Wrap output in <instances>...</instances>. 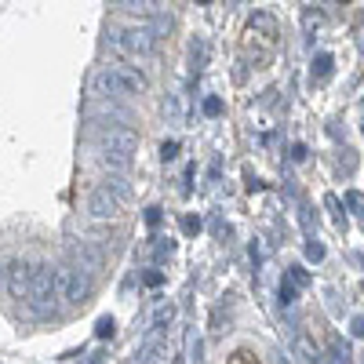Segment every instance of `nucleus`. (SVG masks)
<instances>
[{
	"instance_id": "nucleus-4",
	"label": "nucleus",
	"mask_w": 364,
	"mask_h": 364,
	"mask_svg": "<svg viewBox=\"0 0 364 364\" xmlns=\"http://www.w3.org/2000/svg\"><path fill=\"white\" fill-rule=\"evenodd\" d=\"M139 149V135L132 128H106L102 132V142H99V154H102V164L106 168H117V171H124L132 164V154Z\"/></svg>"
},
{
	"instance_id": "nucleus-14",
	"label": "nucleus",
	"mask_w": 364,
	"mask_h": 364,
	"mask_svg": "<svg viewBox=\"0 0 364 364\" xmlns=\"http://www.w3.org/2000/svg\"><path fill=\"white\" fill-rule=\"evenodd\" d=\"M99 336H102V339H106V336H113V321H109V317H102V321H99Z\"/></svg>"
},
{
	"instance_id": "nucleus-13",
	"label": "nucleus",
	"mask_w": 364,
	"mask_h": 364,
	"mask_svg": "<svg viewBox=\"0 0 364 364\" xmlns=\"http://www.w3.org/2000/svg\"><path fill=\"white\" fill-rule=\"evenodd\" d=\"M328 70H331V55H321V58H317V73L324 77Z\"/></svg>"
},
{
	"instance_id": "nucleus-12",
	"label": "nucleus",
	"mask_w": 364,
	"mask_h": 364,
	"mask_svg": "<svg viewBox=\"0 0 364 364\" xmlns=\"http://www.w3.org/2000/svg\"><path fill=\"white\" fill-rule=\"evenodd\" d=\"M350 331H353V339H364V314H357L350 321Z\"/></svg>"
},
{
	"instance_id": "nucleus-2",
	"label": "nucleus",
	"mask_w": 364,
	"mask_h": 364,
	"mask_svg": "<svg viewBox=\"0 0 364 364\" xmlns=\"http://www.w3.org/2000/svg\"><path fill=\"white\" fill-rule=\"evenodd\" d=\"M109 48H113V55L128 58V63L149 58L157 51V26L135 22V26H124V29H113V33H109Z\"/></svg>"
},
{
	"instance_id": "nucleus-3",
	"label": "nucleus",
	"mask_w": 364,
	"mask_h": 364,
	"mask_svg": "<svg viewBox=\"0 0 364 364\" xmlns=\"http://www.w3.org/2000/svg\"><path fill=\"white\" fill-rule=\"evenodd\" d=\"M91 295V277L80 266H55V302L58 306H84Z\"/></svg>"
},
{
	"instance_id": "nucleus-5",
	"label": "nucleus",
	"mask_w": 364,
	"mask_h": 364,
	"mask_svg": "<svg viewBox=\"0 0 364 364\" xmlns=\"http://www.w3.org/2000/svg\"><path fill=\"white\" fill-rule=\"evenodd\" d=\"M26 302L33 306V314H51L58 302H55V266H37L33 269V284H29Z\"/></svg>"
},
{
	"instance_id": "nucleus-6",
	"label": "nucleus",
	"mask_w": 364,
	"mask_h": 364,
	"mask_svg": "<svg viewBox=\"0 0 364 364\" xmlns=\"http://www.w3.org/2000/svg\"><path fill=\"white\" fill-rule=\"evenodd\" d=\"M124 204L128 200L120 197V193H113L106 182H102V186H95V190H91V197H87V215L99 219V223H109V219H117L120 211H124Z\"/></svg>"
},
{
	"instance_id": "nucleus-11",
	"label": "nucleus",
	"mask_w": 364,
	"mask_h": 364,
	"mask_svg": "<svg viewBox=\"0 0 364 364\" xmlns=\"http://www.w3.org/2000/svg\"><path fill=\"white\" fill-rule=\"evenodd\" d=\"M346 204H350L353 211H364V193H357V190H350V193H346Z\"/></svg>"
},
{
	"instance_id": "nucleus-7",
	"label": "nucleus",
	"mask_w": 364,
	"mask_h": 364,
	"mask_svg": "<svg viewBox=\"0 0 364 364\" xmlns=\"http://www.w3.org/2000/svg\"><path fill=\"white\" fill-rule=\"evenodd\" d=\"M33 262H26V259H15L11 266H8V281H4V288H8V295L11 299H26L29 295V284H33Z\"/></svg>"
},
{
	"instance_id": "nucleus-8",
	"label": "nucleus",
	"mask_w": 364,
	"mask_h": 364,
	"mask_svg": "<svg viewBox=\"0 0 364 364\" xmlns=\"http://www.w3.org/2000/svg\"><path fill=\"white\" fill-rule=\"evenodd\" d=\"M288 281H291L295 288H302V284H310V277H306V269H302V266H291V273H288Z\"/></svg>"
},
{
	"instance_id": "nucleus-1",
	"label": "nucleus",
	"mask_w": 364,
	"mask_h": 364,
	"mask_svg": "<svg viewBox=\"0 0 364 364\" xmlns=\"http://www.w3.org/2000/svg\"><path fill=\"white\" fill-rule=\"evenodd\" d=\"M91 87L99 99H139L146 91V77L128 66H102L91 77Z\"/></svg>"
},
{
	"instance_id": "nucleus-15",
	"label": "nucleus",
	"mask_w": 364,
	"mask_h": 364,
	"mask_svg": "<svg viewBox=\"0 0 364 364\" xmlns=\"http://www.w3.org/2000/svg\"><path fill=\"white\" fill-rule=\"evenodd\" d=\"M360 266H364V252H360Z\"/></svg>"
},
{
	"instance_id": "nucleus-10",
	"label": "nucleus",
	"mask_w": 364,
	"mask_h": 364,
	"mask_svg": "<svg viewBox=\"0 0 364 364\" xmlns=\"http://www.w3.org/2000/svg\"><path fill=\"white\" fill-rule=\"evenodd\" d=\"M281 302H284V306H291V302H295V284L291 281L281 284Z\"/></svg>"
},
{
	"instance_id": "nucleus-9",
	"label": "nucleus",
	"mask_w": 364,
	"mask_h": 364,
	"mask_svg": "<svg viewBox=\"0 0 364 364\" xmlns=\"http://www.w3.org/2000/svg\"><path fill=\"white\" fill-rule=\"evenodd\" d=\"M306 259H314V262L324 259V245H321V240H306Z\"/></svg>"
}]
</instances>
